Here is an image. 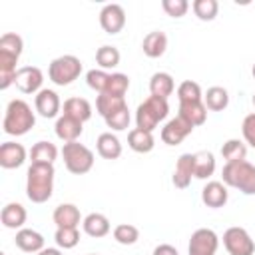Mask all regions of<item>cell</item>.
I'll return each instance as SVG.
<instances>
[{"mask_svg": "<svg viewBox=\"0 0 255 255\" xmlns=\"http://www.w3.org/2000/svg\"><path fill=\"white\" fill-rule=\"evenodd\" d=\"M54 191V165L30 163L26 173V195L32 203H44Z\"/></svg>", "mask_w": 255, "mask_h": 255, "instance_id": "cell-1", "label": "cell"}, {"mask_svg": "<svg viewBox=\"0 0 255 255\" xmlns=\"http://www.w3.org/2000/svg\"><path fill=\"white\" fill-rule=\"evenodd\" d=\"M24 42L18 34L6 32L0 38V90H6L14 84L16 78V62L22 56Z\"/></svg>", "mask_w": 255, "mask_h": 255, "instance_id": "cell-2", "label": "cell"}, {"mask_svg": "<svg viewBox=\"0 0 255 255\" xmlns=\"http://www.w3.org/2000/svg\"><path fill=\"white\" fill-rule=\"evenodd\" d=\"M36 124V116L28 102L24 100H10L6 106L2 128L8 135H24L28 133Z\"/></svg>", "mask_w": 255, "mask_h": 255, "instance_id": "cell-3", "label": "cell"}, {"mask_svg": "<svg viewBox=\"0 0 255 255\" xmlns=\"http://www.w3.org/2000/svg\"><path fill=\"white\" fill-rule=\"evenodd\" d=\"M223 183L227 187L239 189L245 195H255V165L249 161L225 163L221 169Z\"/></svg>", "mask_w": 255, "mask_h": 255, "instance_id": "cell-4", "label": "cell"}, {"mask_svg": "<svg viewBox=\"0 0 255 255\" xmlns=\"http://www.w3.org/2000/svg\"><path fill=\"white\" fill-rule=\"evenodd\" d=\"M169 114V104L167 100L163 98H155V96H149L145 98L137 110H135V126L139 129H145V131H153L157 128L159 122H163Z\"/></svg>", "mask_w": 255, "mask_h": 255, "instance_id": "cell-5", "label": "cell"}, {"mask_svg": "<svg viewBox=\"0 0 255 255\" xmlns=\"http://www.w3.org/2000/svg\"><path fill=\"white\" fill-rule=\"evenodd\" d=\"M64 165L74 175H84L94 167V151L80 141H68L62 147Z\"/></svg>", "mask_w": 255, "mask_h": 255, "instance_id": "cell-6", "label": "cell"}, {"mask_svg": "<svg viewBox=\"0 0 255 255\" xmlns=\"http://www.w3.org/2000/svg\"><path fill=\"white\" fill-rule=\"evenodd\" d=\"M80 74H82V62H80V58H76L72 54L54 58L48 66V78L56 86H68L74 80H78Z\"/></svg>", "mask_w": 255, "mask_h": 255, "instance_id": "cell-7", "label": "cell"}, {"mask_svg": "<svg viewBox=\"0 0 255 255\" xmlns=\"http://www.w3.org/2000/svg\"><path fill=\"white\" fill-rule=\"evenodd\" d=\"M223 245L229 255H253L255 241L243 227H229L223 233Z\"/></svg>", "mask_w": 255, "mask_h": 255, "instance_id": "cell-8", "label": "cell"}, {"mask_svg": "<svg viewBox=\"0 0 255 255\" xmlns=\"http://www.w3.org/2000/svg\"><path fill=\"white\" fill-rule=\"evenodd\" d=\"M219 247V237L213 229L201 227L195 229L189 237V245H187V255H215Z\"/></svg>", "mask_w": 255, "mask_h": 255, "instance_id": "cell-9", "label": "cell"}, {"mask_svg": "<svg viewBox=\"0 0 255 255\" xmlns=\"http://www.w3.org/2000/svg\"><path fill=\"white\" fill-rule=\"evenodd\" d=\"M42 82H44V74L36 66L18 68L16 78H14V84L22 94H38L42 90Z\"/></svg>", "mask_w": 255, "mask_h": 255, "instance_id": "cell-10", "label": "cell"}, {"mask_svg": "<svg viewBox=\"0 0 255 255\" xmlns=\"http://www.w3.org/2000/svg\"><path fill=\"white\" fill-rule=\"evenodd\" d=\"M191 131H193V126L187 124L183 118L175 116L173 120H169V122L161 128V141H163L165 145H179Z\"/></svg>", "mask_w": 255, "mask_h": 255, "instance_id": "cell-11", "label": "cell"}, {"mask_svg": "<svg viewBox=\"0 0 255 255\" xmlns=\"http://www.w3.org/2000/svg\"><path fill=\"white\" fill-rule=\"evenodd\" d=\"M100 26L108 34H118L126 26V10L120 4H106L100 12Z\"/></svg>", "mask_w": 255, "mask_h": 255, "instance_id": "cell-12", "label": "cell"}, {"mask_svg": "<svg viewBox=\"0 0 255 255\" xmlns=\"http://www.w3.org/2000/svg\"><path fill=\"white\" fill-rule=\"evenodd\" d=\"M26 161V149L22 143L4 141L0 145V165L4 169H16Z\"/></svg>", "mask_w": 255, "mask_h": 255, "instance_id": "cell-13", "label": "cell"}, {"mask_svg": "<svg viewBox=\"0 0 255 255\" xmlns=\"http://www.w3.org/2000/svg\"><path fill=\"white\" fill-rule=\"evenodd\" d=\"M227 199H229V191H227V185L221 181H207L205 187L201 189V201L211 209L223 207Z\"/></svg>", "mask_w": 255, "mask_h": 255, "instance_id": "cell-14", "label": "cell"}, {"mask_svg": "<svg viewBox=\"0 0 255 255\" xmlns=\"http://www.w3.org/2000/svg\"><path fill=\"white\" fill-rule=\"evenodd\" d=\"M34 106H36V112L42 116V118H56L62 104H60V98L54 90H40L36 94V100H34Z\"/></svg>", "mask_w": 255, "mask_h": 255, "instance_id": "cell-15", "label": "cell"}, {"mask_svg": "<svg viewBox=\"0 0 255 255\" xmlns=\"http://www.w3.org/2000/svg\"><path fill=\"white\" fill-rule=\"evenodd\" d=\"M191 177H193V153H181L175 161L171 181H173L175 187L185 189L191 183Z\"/></svg>", "mask_w": 255, "mask_h": 255, "instance_id": "cell-16", "label": "cell"}, {"mask_svg": "<svg viewBox=\"0 0 255 255\" xmlns=\"http://www.w3.org/2000/svg\"><path fill=\"white\" fill-rule=\"evenodd\" d=\"M84 124L82 122H78V120H74V118H70V116H60L58 118V122H56V135L62 139V141H78V137L82 135V131H84V128H82Z\"/></svg>", "mask_w": 255, "mask_h": 255, "instance_id": "cell-17", "label": "cell"}, {"mask_svg": "<svg viewBox=\"0 0 255 255\" xmlns=\"http://www.w3.org/2000/svg\"><path fill=\"white\" fill-rule=\"evenodd\" d=\"M177 116L183 118L193 128H197V126H203L205 124V120H207V108H205L203 100L201 102H183V104H179V114Z\"/></svg>", "mask_w": 255, "mask_h": 255, "instance_id": "cell-18", "label": "cell"}, {"mask_svg": "<svg viewBox=\"0 0 255 255\" xmlns=\"http://www.w3.org/2000/svg\"><path fill=\"white\" fill-rule=\"evenodd\" d=\"M26 217H28V213H26L24 205L14 203V201L6 203L0 211V221L6 229H20L26 223Z\"/></svg>", "mask_w": 255, "mask_h": 255, "instance_id": "cell-19", "label": "cell"}, {"mask_svg": "<svg viewBox=\"0 0 255 255\" xmlns=\"http://www.w3.org/2000/svg\"><path fill=\"white\" fill-rule=\"evenodd\" d=\"M14 243L24 253H40L44 249V237L34 229H20L14 237Z\"/></svg>", "mask_w": 255, "mask_h": 255, "instance_id": "cell-20", "label": "cell"}, {"mask_svg": "<svg viewBox=\"0 0 255 255\" xmlns=\"http://www.w3.org/2000/svg\"><path fill=\"white\" fill-rule=\"evenodd\" d=\"M52 219L56 227H78L82 217H80V209L74 203H60L54 209Z\"/></svg>", "mask_w": 255, "mask_h": 255, "instance_id": "cell-21", "label": "cell"}, {"mask_svg": "<svg viewBox=\"0 0 255 255\" xmlns=\"http://www.w3.org/2000/svg\"><path fill=\"white\" fill-rule=\"evenodd\" d=\"M141 50H143V54L147 58H159V56H163L165 50H167V36L161 30L149 32L143 38V42H141Z\"/></svg>", "mask_w": 255, "mask_h": 255, "instance_id": "cell-22", "label": "cell"}, {"mask_svg": "<svg viewBox=\"0 0 255 255\" xmlns=\"http://www.w3.org/2000/svg\"><path fill=\"white\" fill-rule=\"evenodd\" d=\"M96 149L104 159H118L122 155V143H120L118 135H114L112 131H106V133L98 135Z\"/></svg>", "mask_w": 255, "mask_h": 255, "instance_id": "cell-23", "label": "cell"}, {"mask_svg": "<svg viewBox=\"0 0 255 255\" xmlns=\"http://www.w3.org/2000/svg\"><path fill=\"white\" fill-rule=\"evenodd\" d=\"M175 90V82L167 72H155L149 80V94L155 98L167 100Z\"/></svg>", "mask_w": 255, "mask_h": 255, "instance_id": "cell-24", "label": "cell"}, {"mask_svg": "<svg viewBox=\"0 0 255 255\" xmlns=\"http://www.w3.org/2000/svg\"><path fill=\"white\" fill-rule=\"evenodd\" d=\"M64 116H70L84 124L92 118V106L86 98H68L64 102Z\"/></svg>", "mask_w": 255, "mask_h": 255, "instance_id": "cell-25", "label": "cell"}, {"mask_svg": "<svg viewBox=\"0 0 255 255\" xmlns=\"http://www.w3.org/2000/svg\"><path fill=\"white\" fill-rule=\"evenodd\" d=\"M215 171V157L211 151H197L193 153V177L197 179H207Z\"/></svg>", "mask_w": 255, "mask_h": 255, "instance_id": "cell-26", "label": "cell"}, {"mask_svg": "<svg viewBox=\"0 0 255 255\" xmlns=\"http://www.w3.org/2000/svg\"><path fill=\"white\" fill-rule=\"evenodd\" d=\"M82 225H84V231L90 237H106L110 233V229H112L110 219L106 215H102V213H90V215H86L84 221H82Z\"/></svg>", "mask_w": 255, "mask_h": 255, "instance_id": "cell-27", "label": "cell"}, {"mask_svg": "<svg viewBox=\"0 0 255 255\" xmlns=\"http://www.w3.org/2000/svg\"><path fill=\"white\" fill-rule=\"evenodd\" d=\"M128 145H129L133 151H137V153H147V151L153 149L155 139H153V133H151V131L133 128V129L128 133Z\"/></svg>", "mask_w": 255, "mask_h": 255, "instance_id": "cell-28", "label": "cell"}, {"mask_svg": "<svg viewBox=\"0 0 255 255\" xmlns=\"http://www.w3.org/2000/svg\"><path fill=\"white\" fill-rule=\"evenodd\" d=\"M128 108L126 104V98H120V96H112V94H100L96 98V110L102 118H108L120 110Z\"/></svg>", "mask_w": 255, "mask_h": 255, "instance_id": "cell-29", "label": "cell"}, {"mask_svg": "<svg viewBox=\"0 0 255 255\" xmlns=\"http://www.w3.org/2000/svg\"><path fill=\"white\" fill-rule=\"evenodd\" d=\"M203 104L211 112H223L229 106V94L221 86H211L203 96Z\"/></svg>", "mask_w": 255, "mask_h": 255, "instance_id": "cell-30", "label": "cell"}, {"mask_svg": "<svg viewBox=\"0 0 255 255\" xmlns=\"http://www.w3.org/2000/svg\"><path fill=\"white\" fill-rule=\"evenodd\" d=\"M58 157V147L50 141H38L30 149V161L32 163H52Z\"/></svg>", "mask_w": 255, "mask_h": 255, "instance_id": "cell-31", "label": "cell"}, {"mask_svg": "<svg viewBox=\"0 0 255 255\" xmlns=\"http://www.w3.org/2000/svg\"><path fill=\"white\" fill-rule=\"evenodd\" d=\"M221 155L227 163H235V161H245L247 157V145L239 139H227L221 145Z\"/></svg>", "mask_w": 255, "mask_h": 255, "instance_id": "cell-32", "label": "cell"}, {"mask_svg": "<svg viewBox=\"0 0 255 255\" xmlns=\"http://www.w3.org/2000/svg\"><path fill=\"white\" fill-rule=\"evenodd\" d=\"M96 62L100 66V70H110L116 68L120 64V50L116 46H102L96 50Z\"/></svg>", "mask_w": 255, "mask_h": 255, "instance_id": "cell-33", "label": "cell"}, {"mask_svg": "<svg viewBox=\"0 0 255 255\" xmlns=\"http://www.w3.org/2000/svg\"><path fill=\"white\" fill-rule=\"evenodd\" d=\"M54 239H56V245L62 249H74L80 243V231L78 227H58Z\"/></svg>", "mask_w": 255, "mask_h": 255, "instance_id": "cell-34", "label": "cell"}, {"mask_svg": "<svg viewBox=\"0 0 255 255\" xmlns=\"http://www.w3.org/2000/svg\"><path fill=\"white\" fill-rule=\"evenodd\" d=\"M201 86L193 80H185L177 86V100L179 104L183 102H201Z\"/></svg>", "mask_w": 255, "mask_h": 255, "instance_id": "cell-35", "label": "cell"}, {"mask_svg": "<svg viewBox=\"0 0 255 255\" xmlns=\"http://www.w3.org/2000/svg\"><path fill=\"white\" fill-rule=\"evenodd\" d=\"M114 239L120 245H133L139 239V229L131 223H120L114 227Z\"/></svg>", "mask_w": 255, "mask_h": 255, "instance_id": "cell-36", "label": "cell"}, {"mask_svg": "<svg viewBox=\"0 0 255 255\" xmlns=\"http://www.w3.org/2000/svg\"><path fill=\"white\" fill-rule=\"evenodd\" d=\"M191 8H193L195 16H197L199 20H203V22L213 20V18L217 16V12H219L217 0H193Z\"/></svg>", "mask_w": 255, "mask_h": 255, "instance_id": "cell-37", "label": "cell"}, {"mask_svg": "<svg viewBox=\"0 0 255 255\" xmlns=\"http://www.w3.org/2000/svg\"><path fill=\"white\" fill-rule=\"evenodd\" d=\"M129 88V78L122 72H116V74H110V80H108V88L104 94H112V96H120L124 98L126 92Z\"/></svg>", "mask_w": 255, "mask_h": 255, "instance_id": "cell-38", "label": "cell"}, {"mask_svg": "<svg viewBox=\"0 0 255 255\" xmlns=\"http://www.w3.org/2000/svg\"><path fill=\"white\" fill-rule=\"evenodd\" d=\"M108 80H110V74H108L106 70H90V72L86 74V82H88V86H90L92 90L100 92V94L106 92V88H108Z\"/></svg>", "mask_w": 255, "mask_h": 255, "instance_id": "cell-39", "label": "cell"}, {"mask_svg": "<svg viewBox=\"0 0 255 255\" xmlns=\"http://www.w3.org/2000/svg\"><path fill=\"white\" fill-rule=\"evenodd\" d=\"M104 120H106L108 128H112V129H116V131H124V129H128V126H129L131 116H129V110L124 108V110H120V112H116V114H112V116H108V118H104Z\"/></svg>", "mask_w": 255, "mask_h": 255, "instance_id": "cell-40", "label": "cell"}, {"mask_svg": "<svg viewBox=\"0 0 255 255\" xmlns=\"http://www.w3.org/2000/svg\"><path fill=\"white\" fill-rule=\"evenodd\" d=\"M161 8L167 16L171 18H181L185 16V12L189 10V2L187 0H161Z\"/></svg>", "mask_w": 255, "mask_h": 255, "instance_id": "cell-41", "label": "cell"}, {"mask_svg": "<svg viewBox=\"0 0 255 255\" xmlns=\"http://www.w3.org/2000/svg\"><path fill=\"white\" fill-rule=\"evenodd\" d=\"M241 131H243L245 141L255 149V112L245 116V120L241 124Z\"/></svg>", "mask_w": 255, "mask_h": 255, "instance_id": "cell-42", "label": "cell"}, {"mask_svg": "<svg viewBox=\"0 0 255 255\" xmlns=\"http://www.w3.org/2000/svg\"><path fill=\"white\" fill-rule=\"evenodd\" d=\"M153 255H179V253H177V249H175L173 245L161 243V245H157V247L153 249Z\"/></svg>", "mask_w": 255, "mask_h": 255, "instance_id": "cell-43", "label": "cell"}, {"mask_svg": "<svg viewBox=\"0 0 255 255\" xmlns=\"http://www.w3.org/2000/svg\"><path fill=\"white\" fill-rule=\"evenodd\" d=\"M38 255H62V251H60V249H56V247H48V249L44 247Z\"/></svg>", "mask_w": 255, "mask_h": 255, "instance_id": "cell-44", "label": "cell"}, {"mask_svg": "<svg viewBox=\"0 0 255 255\" xmlns=\"http://www.w3.org/2000/svg\"><path fill=\"white\" fill-rule=\"evenodd\" d=\"M251 74H253V78H255V66H253V70H251Z\"/></svg>", "mask_w": 255, "mask_h": 255, "instance_id": "cell-45", "label": "cell"}, {"mask_svg": "<svg viewBox=\"0 0 255 255\" xmlns=\"http://www.w3.org/2000/svg\"><path fill=\"white\" fill-rule=\"evenodd\" d=\"M253 104H255V96H253Z\"/></svg>", "mask_w": 255, "mask_h": 255, "instance_id": "cell-46", "label": "cell"}, {"mask_svg": "<svg viewBox=\"0 0 255 255\" xmlns=\"http://www.w3.org/2000/svg\"><path fill=\"white\" fill-rule=\"evenodd\" d=\"M90 255H96V253H90Z\"/></svg>", "mask_w": 255, "mask_h": 255, "instance_id": "cell-47", "label": "cell"}]
</instances>
